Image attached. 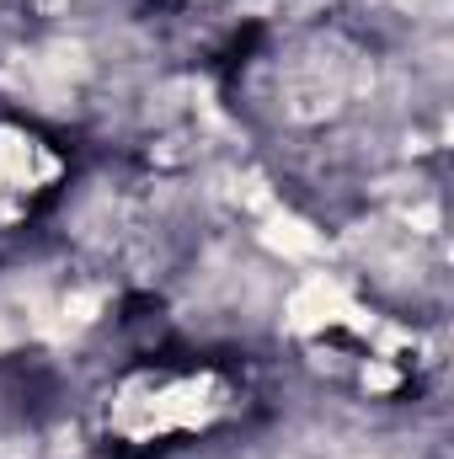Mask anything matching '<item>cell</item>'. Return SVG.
I'll use <instances>...</instances> for the list:
<instances>
[{
  "mask_svg": "<svg viewBox=\"0 0 454 459\" xmlns=\"http://www.w3.org/2000/svg\"><path fill=\"white\" fill-rule=\"evenodd\" d=\"M342 321L363 326L358 305L342 294V283H332L327 273H316V278H305L294 289V299H289V326L294 332H321V326H342Z\"/></svg>",
  "mask_w": 454,
  "mask_h": 459,
  "instance_id": "6da1fadb",
  "label": "cell"
},
{
  "mask_svg": "<svg viewBox=\"0 0 454 459\" xmlns=\"http://www.w3.org/2000/svg\"><path fill=\"white\" fill-rule=\"evenodd\" d=\"M262 240H267L273 251H284V256H310V251H321V235L305 225V220H294V214H273L267 230H262Z\"/></svg>",
  "mask_w": 454,
  "mask_h": 459,
  "instance_id": "7a4b0ae2",
  "label": "cell"
}]
</instances>
